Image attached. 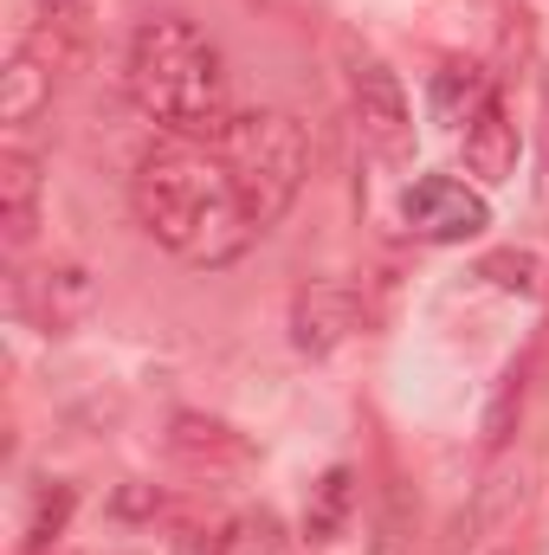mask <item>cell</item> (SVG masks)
<instances>
[{
  "instance_id": "cell-1",
  "label": "cell",
  "mask_w": 549,
  "mask_h": 555,
  "mask_svg": "<svg viewBox=\"0 0 549 555\" xmlns=\"http://www.w3.org/2000/svg\"><path fill=\"white\" fill-rule=\"evenodd\" d=\"M130 201H137L142 233L188 266H233L259 233L233 194L227 162L201 155L194 142H155L137 162Z\"/></svg>"
},
{
  "instance_id": "cell-2",
  "label": "cell",
  "mask_w": 549,
  "mask_h": 555,
  "mask_svg": "<svg viewBox=\"0 0 549 555\" xmlns=\"http://www.w3.org/2000/svg\"><path fill=\"white\" fill-rule=\"evenodd\" d=\"M130 98H137L142 117H155L181 142L194 137L220 142L227 117H233L220 52L188 13H149L137 26V39H130Z\"/></svg>"
},
{
  "instance_id": "cell-3",
  "label": "cell",
  "mask_w": 549,
  "mask_h": 555,
  "mask_svg": "<svg viewBox=\"0 0 549 555\" xmlns=\"http://www.w3.org/2000/svg\"><path fill=\"white\" fill-rule=\"evenodd\" d=\"M220 162L233 175V194L240 207L253 214V227L266 233L291 214L304 175H310V142H304V124L284 117V111H233L227 130H220Z\"/></svg>"
},
{
  "instance_id": "cell-4",
  "label": "cell",
  "mask_w": 549,
  "mask_h": 555,
  "mask_svg": "<svg viewBox=\"0 0 549 555\" xmlns=\"http://www.w3.org/2000/svg\"><path fill=\"white\" fill-rule=\"evenodd\" d=\"M401 220L426 246H465L491 227V201L478 188H465L459 175H420L401 194Z\"/></svg>"
},
{
  "instance_id": "cell-5",
  "label": "cell",
  "mask_w": 549,
  "mask_h": 555,
  "mask_svg": "<svg viewBox=\"0 0 549 555\" xmlns=\"http://www.w3.org/2000/svg\"><path fill=\"white\" fill-rule=\"evenodd\" d=\"M349 104H356V130H362L375 162H408L413 155V104H408V91H401V78L382 59L356 65Z\"/></svg>"
},
{
  "instance_id": "cell-6",
  "label": "cell",
  "mask_w": 549,
  "mask_h": 555,
  "mask_svg": "<svg viewBox=\"0 0 549 555\" xmlns=\"http://www.w3.org/2000/svg\"><path fill=\"white\" fill-rule=\"evenodd\" d=\"M356 330H362V297H356V284L317 278V284L297 291V304H291V349H297V356L323 362V356H336Z\"/></svg>"
},
{
  "instance_id": "cell-7",
  "label": "cell",
  "mask_w": 549,
  "mask_h": 555,
  "mask_svg": "<svg viewBox=\"0 0 549 555\" xmlns=\"http://www.w3.org/2000/svg\"><path fill=\"white\" fill-rule=\"evenodd\" d=\"M459 149H465V175H478L485 188H498V181H511L518 175V124H511V111H505V98H491L465 130H459Z\"/></svg>"
},
{
  "instance_id": "cell-8",
  "label": "cell",
  "mask_w": 549,
  "mask_h": 555,
  "mask_svg": "<svg viewBox=\"0 0 549 555\" xmlns=\"http://www.w3.org/2000/svg\"><path fill=\"white\" fill-rule=\"evenodd\" d=\"M168 446H175V459L207 465V472H233V465H246V459H253V446H246L227 420H207V414H175Z\"/></svg>"
},
{
  "instance_id": "cell-9",
  "label": "cell",
  "mask_w": 549,
  "mask_h": 555,
  "mask_svg": "<svg viewBox=\"0 0 549 555\" xmlns=\"http://www.w3.org/2000/svg\"><path fill=\"white\" fill-rule=\"evenodd\" d=\"M39 162L26 149H7L0 155V227H7V246L20 253L33 233H39Z\"/></svg>"
},
{
  "instance_id": "cell-10",
  "label": "cell",
  "mask_w": 549,
  "mask_h": 555,
  "mask_svg": "<svg viewBox=\"0 0 549 555\" xmlns=\"http://www.w3.org/2000/svg\"><path fill=\"white\" fill-rule=\"evenodd\" d=\"M46 104H52V65H46L33 46H20V52L7 59V72H0V124L26 130Z\"/></svg>"
},
{
  "instance_id": "cell-11",
  "label": "cell",
  "mask_w": 549,
  "mask_h": 555,
  "mask_svg": "<svg viewBox=\"0 0 549 555\" xmlns=\"http://www.w3.org/2000/svg\"><path fill=\"white\" fill-rule=\"evenodd\" d=\"M26 304L46 330H72L78 317H91L98 284H91L85 266H52V272H39V291H26Z\"/></svg>"
},
{
  "instance_id": "cell-12",
  "label": "cell",
  "mask_w": 549,
  "mask_h": 555,
  "mask_svg": "<svg viewBox=\"0 0 549 555\" xmlns=\"http://www.w3.org/2000/svg\"><path fill=\"white\" fill-rule=\"evenodd\" d=\"M498 91H491V78H485V65H472V59H452V65H439V78H433V124H446V130H465L485 104H491Z\"/></svg>"
},
{
  "instance_id": "cell-13",
  "label": "cell",
  "mask_w": 549,
  "mask_h": 555,
  "mask_svg": "<svg viewBox=\"0 0 549 555\" xmlns=\"http://www.w3.org/2000/svg\"><path fill=\"white\" fill-rule=\"evenodd\" d=\"M356 511V472L349 465H330L317 485H310V504H304V537L310 543H336L343 524Z\"/></svg>"
},
{
  "instance_id": "cell-14",
  "label": "cell",
  "mask_w": 549,
  "mask_h": 555,
  "mask_svg": "<svg viewBox=\"0 0 549 555\" xmlns=\"http://www.w3.org/2000/svg\"><path fill=\"white\" fill-rule=\"evenodd\" d=\"M478 278H491L498 291L537 297V278H544V266H537V253H485V259H478Z\"/></svg>"
},
{
  "instance_id": "cell-15",
  "label": "cell",
  "mask_w": 549,
  "mask_h": 555,
  "mask_svg": "<svg viewBox=\"0 0 549 555\" xmlns=\"http://www.w3.org/2000/svg\"><path fill=\"white\" fill-rule=\"evenodd\" d=\"M72 504H78V498H72V485H59V491H52V498L39 504V517H33V543H52V537L65 530V517H72Z\"/></svg>"
},
{
  "instance_id": "cell-16",
  "label": "cell",
  "mask_w": 549,
  "mask_h": 555,
  "mask_svg": "<svg viewBox=\"0 0 549 555\" xmlns=\"http://www.w3.org/2000/svg\"><path fill=\"white\" fill-rule=\"evenodd\" d=\"M85 0H39V13H52V20H65V13H78Z\"/></svg>"
}]
</instances>
